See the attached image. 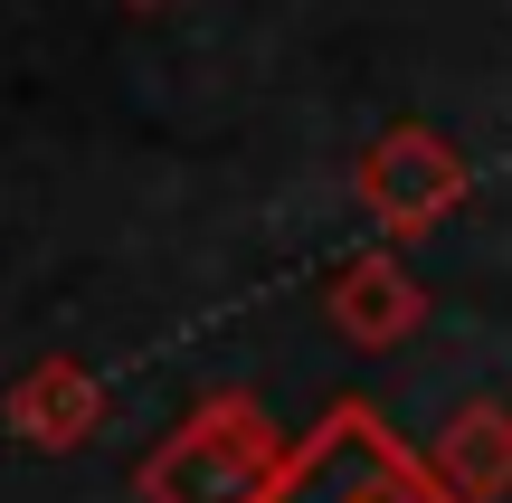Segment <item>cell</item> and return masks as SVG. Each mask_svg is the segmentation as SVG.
<instances>
[{
  "label": "cell",
  "mask_w": 512,
  "mask_h": 503,
  "mask_svg": "<svg viewBox=\"0 0 512 503\" xmlns=\"http://www.w3.org/2000/svg\"><path fill=\"white\" fill-rule=\"evenodd\" d=\"M0 418H10L19 447L76 456V447H95V428H105V380H95L76 352H48V361H29V371L0 390Z\"/></svg>",
  "instance_id": "5"
},
{
  "label": "cell",
  "mask_w": 512,
  "mask_h": 503,
  "mask_svg": "<svg viewBox=\"0 0 512 503\" xmlns=\"http://www.w3.org/2000/svg\"><path fill=\"white\" fill-rule=\"evenodd\" d=\"M351 200L380 238H427L465 209V152L437 124H389L380 143L351 162Z\"/></svg>",
  "instance_id": "3"
},
{
  "label": "cell",
  "mask_w": 512,
  "mask_h": 503,
  "mask_svg": "<svg viewBox=\"0 0 512 503\" xmlns=\"http://www.w3.org/2000/svg\"><path fill=\"white\" fill-rule=\"evenodd\" d=\"M256 503H456V494L437 485V466H427L370 399H332L285 447V466L266 475Z\"/></svg>",
  "instance_id": "1"
},
{
  "label": "cell",
  "mask_w": 512,
  "mask_h": 503,
  "mask_svg": "<svg viewBox=\"0 0 512 503\" xmlns=\"http://www.w3.org/2000/svg\"><path fill=\"white\" fill-rule=\"evenodd\" d=\"M294 437L266 418L256 390H209L190 418H171V437L133 466L143 503H256L266 475L285 466Z\"/></svg>",
  "instance_id": "2"
},
{
  "label": "cell",
  "mask_w": 512,
  "mask_h": 503,
  "mask_svg": "<svg viewBox=\"0 0 512 503\" xmlns=\"http://www.w3.org/2000/svg\"><path fill=\"white\" fill-rule=\"evenodd\" d=\"M323 323L351 342V352H399L408 333L427 323V285L408 276L399 247H361L323 276Z\"/></svg>",
  "instance_id": "4"
},
{
  "label": "cell",
  "mask_w": 512,
  "mask_h": 503,
  "mask_svg": "<svg viewBox=\"0 0 512 503\" xmlns=\"http://www.w3.org/2000/svg\"><path fill=\"white\" fill-rule=\"evenodd\" d=\"M133 10H162V0H133Z\"/></svg>",
  "instance_id": "7"
},
{
  "label": "cell",
  "mask_w": 512,
  "mask_h": 503,
  "mask_svg": "<svg viewBox=\"0 0 512 503\" xmlns=\"http://www.w3.org/2000/svg\"><path fill=\"white\" fill-rule=\"evenodd\" d=\"M427 466H437V485L456 503H503L512 494V409L503 399H465Z\"/></svg>",
  "instance_id": "6"
}]
</instances>
